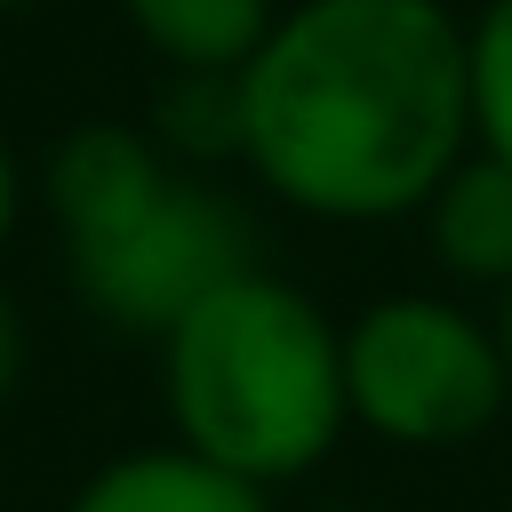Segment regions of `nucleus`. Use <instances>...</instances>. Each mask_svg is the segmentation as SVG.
I'll return each instance as SVG.
<instances>
[{
    "label": "nucleus",
    "instance_id": "obj_1",
    "mask_svg": "<svg viewBox=\"0 0 512 512\" xmlns=\"http://www.w3.org/2000/svg\"><path fill=\"white\" fill-rule=\"evenodd\" d=\"M464 152L472 80L448 0H288L240 64V160L296 216H416Z\"/></svg>",
    "mask_w": 512,
    "mask_h": 512
},
{
    "label": "nucleus",
    "instance_id": "obj_2",
    "mask_svg": "<svg viewBox=\"0 0 512 512\" xmlns=\"http://www.w3.org/2000/svg\"><path fill=\"white\" fill-rule=\"evenodd\" d=\"M152 344H160L168 440L248 488L304 480L352 424L344 328L264 264L208 288Z\"/></svg>",
    "mask_w": 512,
    "mask_h": 512
},
{
    "label": "nucleus",
    "instance_id": "obj_3",
    "mask_svg": "<svg viewBox=\"0 0 512 512\" xmlns=\"http://www.w3.org/2000/svg\"><path fill=\"white\" fill-rule=\"evenodd\" d=\"M344 408L360 432L392 448H464L512 408V368L496 320L456 296L400 288L344 320Z\"/></svg>",
    "mask_w": 512,
    "mask_h": 512
},
{
    "label": "nucleus",
    "instance_id": "obj_4",
    "mask_svg": "<svg viewBox=\"0 0 512 512\" xmlns=\"http://www.w3.org/2000/svg\"><path fill=\"white\" fill-rule=\"evenodd\" d=\"M256 264L264 256H256L248 208L232 192H216V184H192L184 168L136 216H120L112 232L72 248V280H80L88 312L112 320V328H136V336H160L208 288H224V280H240Z\"/></svg>",
    "mask_w": 512,
    "mask_h": 512
},
{
    "label": "nucleus",
    "instance_id": "obj_5",
    "mask_svg": "<svg viewBox=\"0 0 512 512\" xmlns=\"http://www.w3.org/2000/svg\"><path fill=\"white\" fill-rule=\"evenodd\" d=\"M168 176H176V160L160 152L152 128H128V120H80V128L48 152V168H40V200H48L56 232H64V248H80V240L112 232L120 216H136Z\"/></svg>",
    "mask_w": 512,
    "mask_h": 512
},
{
    "label": "nucleus",
    "instance_id": "obj_6",
    "mask_svg": "<svg viewBox=\"0 0 512 512\" xmlns=\"http://www.w3.org/2000/svg\"><path fill=\"white\" fill-rule=\"evenodd\" d=\"M416 216H424L432 256L456 280H472V288H504L512 280V160H496V152L472 144L432 184V200Z\"/></svg>",
    "mask_w": 512,
    "mask_h": 512
},
{
    "label": "nucleus",
    "instance_id": "obj_7",
    "mask_svg": "<svg viewBox=\"0 0 512 512\" xmlns=\"http://www.w3.org/2000/svg\"><path fill=\"white\" fill-rule=\"evenodd\" d=\"M64 512H264V488H248L168 440V448H128V456L96 464Z\"/></svg>",
    "mask_w": 512,
    "mask_h": 512
},
{
    "label": "nucleus",
    "instance_id": "obj_8",
    "mask_svg": "<svg viewBox=\"0 0 512 512\" xmlns=\"http://www.w3.org/2000/svg\"><path fill=\"white\" fill-rule=\"evenodd\" d=\"M280 8L288 0H120L136 40L160 64H192V72H240Z\"/></svg>",
    "mask_w": 512,
    "mask_h": 512
},
{
    "label": "nucleus",
    "instance_id": "obj_9",
    "mask_svg": "<svg viewBox=\"0 0 512 512\" xmlns=\"http://www.w3.org/2000/svg\"><path fill=\"white\" fill-rule=\"evenodd\" d=\"M152 136L168 160H240V72H192L168 64V88L152 104Z\"/></svg>",
    "mask_w": 512,
    "mask_h": 512
},
{
    "label": "nucleus",
    "instance_id": "obj_10",
    "mask_svg": "<svg viewBox=\"0 0 512 512\" xmlns=\"http://www.w3.org/2000/svg\"><path fill=\"white\" fill-rule=\"evenodd\" d=\"M464 80H472V144L512 160V0H480L464 24Z\"/></svg>",
    "mask_w": 512,
    "mask_h": 512
},
{
    "label": "nucleus",
    "instance_id": "obj_11",
    "mask_svg": "<svg viewBox=\"0 0 512 512\" xmlns=\"http://www.w3.org/2000/svg\"><path fill=\"white\" fill-rule=\"evenodd\" d=\"M16 384H24V312H16V296L0 288V408L16 400Z\"/></svg>",
    "mask_w": 512,
    "mask_h": 512
},
{
    "label": "nucleus",
    "instance_id": "obj_12",
    "mask_svg": "<svg viewBox=\"0 0 512 512\" xmlns=\"http://www.w3.org/2000/svg\"><path fill=\"white\" fill-rule=\"evenodd\" d=\"M16 216H24V176H16V152H8V136H0V240L16 232Z\"/></svg>",
    "mask_w": 512,
    "mask_h": 512
},
{
    "label": "nucleus",
    "instance_id": "obj_13",
    "mask_svg": "<svg viewBox=\"0 0 512 512\" xmlns=\"http://www.w3.org/2000/svg\"><path fill=\"white\" fill-rule=\"evenodd\" d=\"M496 344H504V368H512V280L496 288Z\"/></svg>",
    "mask_w": 512,
    "mask_h": 512
},
{
    "label": "nucleus",
    "instance_id": "obj_14",
    "mask_svg": "<svg viewBox=\"0 0 512 512\" xmlns=\"http://www.w3.org/2000/svg\"><path fill=\"white\" fill-rule=\"evenodd\" d=\"M312 512H376V504H312Z\"/></svg>",
    "mask_w": 512,
    "mask_h": 512
},
{
    "label": "nucleus",
    "instance_id": "obj_15",
    "mask_svg": "<svg viewBox=\"0 0 512 512\" xmlns=\"http://www.w3.org/2000/svg\"><path fill=\"white\" fill-rule=\"evenodd\" d=\"M16 8H32V0H0V16H16Z\"/></svg>",
    "mask_w": 512,
    "mask_h": 512
},
{
    "label": "nucleus",
    "instance_id": "obj_16",
    "mask_svg": "<svg viewBox=\"0 0 512 512\" xmlns=\"http://www.w3.org/2000/svg\"><path fill=\"white\" fill-rule=\"evenodd\" d=\"M504 512H512V496H504Z\"/></svg>",
    "mask_w": 512,
    "mask_h": 512
}]
</instances>
